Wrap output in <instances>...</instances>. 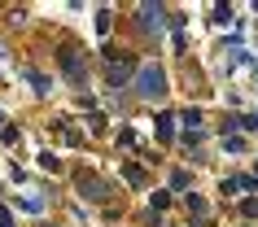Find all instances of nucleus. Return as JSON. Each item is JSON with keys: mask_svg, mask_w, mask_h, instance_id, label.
I'll return each instance as SVG.
<instances>
[{"mask_svg": "<svg viewBox=\"0 0 258 227\" xmlns=\"http://www.w3.org/2000/svg\"><path fill=\"white\" fill-rule=\"evenodd\" d=\"M140 92H145V96H162L166 92L162 66H145V70H140Z\"/></svg>", "mask_w": 258, "mask_h": 227, "instance_id": "f257e3e1", "label": "nucleus"}, {"mask_svg": "<svg viewBox=\"0 0 258 227\" xmlns=\"http://www.w3.org/2000/svg\"><path fill=\"white\" fill-rule=\"evenodd\" d=\"M127 70H132V66H127V61H118V66H114V74H109V79H114V83H127V79H132V74H127Z\"/></svg>", "mask_w": 258, "mask_h": 227, "instance_id": "f03ea898", "label": "nucleus"}]
</instances>
